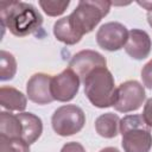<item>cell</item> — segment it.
I'll return each mask as SVG.
<instances>
[{
    "instance_id": "1",
    "label": "cell",
    "mask_w": 152,
    "mask_h": 152,
    "mask_svg": "<svg viewBox=\"0 0 152 152\" xmlns=\"http://www.w3.org/2000/svg\"><path fill=\"white\" fill-rule=\"evenodd\" d=\"M2 28H8L17 37H26L37 32L43 25V17L31 4L24 1L2 2L0 5Z\"/></svg>"
},
{
    "instance_id": "2",
    "label": "cell",
    "mask_w": 152,
    "mask_h": 152,
    "mask_svg": "<svg viewBox=\"0 0 152 152\" xmlns=\"http://www.w3.org/2000/svg\"><path fill=\"white\" fill-rule=\"evenodd\" d=\"M84 94L89 102L97 108L114 106L116 100V87L112 72L107 66L93 70L84 80Z\"/></svg>"
},
{
    "instance_id": "3",
    "label": "cell",
    "mask_w": 152,
    "mask_h": 152,
    "mask_svg": "<svg viewBox=\"0 0 152 152\" xmlns=\"http://www.w3.org/2000/svg\"><path fill=\"white\" fill-rule=\"evenodd\" d=\"M112 2L104 0H81L68 15L72 30L81 38L90 33L110 10Z\"/></svg>"
},
{
    "instance_id": "4",
    "label": "cell",
    "mask_w": 152,
    "mask_h": 152,
    "mask_svg": "<svg viewBox=\"0 0 152 152\" xmlns=\"http://www.w3.org/2000/svg\"><path fill=\"white\" fill-rule=\"evenodd\" d=\"M119 131L122 135L121 145L125 152H150L152 133L141 115L131 114L120 120Z\"/></svg>"
},
{
    "instance_id": "5",
    "label": "cell",
    "mask_w": 152,
    "mask_h": 152,
    "mask_svg": "<svg viewBox=\"0 0 152 152\" xmlns=\"http://www.w3.org/2000/svg\"><path fill=\"white\" fill-rule=\"evenodd\" d=\"M86 124L84 112L76 104H64L58 107L51 118V125L61 137H69L78 133Z\"/></svg>"
},
{
    "instance_id": "6",
    "label": "cell",
    "mask_w": 152,
    "mask_h": 152,
    "mask_svg": "<svg viewBox=\"0 0 152 152\" xmlns=\"http://www.w3.org/2000/svg\"><path fill=\"white\" fill-rule=\"evenodd\" d=\"M145 99L144 86L135 80H129L116 88V100L113 107L120 113L134 112L142 106Z\"/></svg>"
},
{
    "instance_id": "7",
    "label": "cell",
    "mask_w": 152,
    "mask_h": 152,
    "mask_svg": "<svg viewBox=\"0 0 152 152\" xmlns=\"http://www.w3.org/2000/svg\"><path fill=\"white\" fill-rule=\"evenodd\" d=\"M128 39V31L125 25L118 21H109L100 26L96 32L97 45L106 51H118L125 48Z\"/></svg>"
},
{
    "instance_id": "8",
    "label": "cell",
    "mask_w": 152,
    "mask_h": 152,
    "mask_svg": "<svg viewBox=\"0 0 152 152\" xmlns=\"http://www.w3.org/2000/svg\"><path fill=\"white\" fill-rule=\"evenodd\" d=\"M80 84V77L70 68H66L62 72L52 77L51 95L56 101L69 102L77 95Z\"/></svg>"
},
{
    "instance_id": "9",
    "label": "cell",
    "mask_w": 152,
    "mask_h": 152,
    "mask_svg": "<svg viewBox=\"0 0 152 152\" xmlns=\"http://www.w3.org/2000/svg\"><path fill=\"white\" fill-rule=\"evenodd\" d=\"M101 66H107V61L100 52L95 50L78 51L69 62V68L80 77L82 82L93 70Z\"/></svg>"
},
{
    "instance_id": "10",
    "label": "cell",
    "mask_w": 152,
    "mask_h": 152,
    "mask_svg": "<svg viewBox=\"0 0 152 152\" xmlns=\"http://www.w3.org/2000/svg\"><path fill=\"white\" fill-rule=\"evenodd\" d=\"M51 80L52 77L44 72L32 75L26 84L28 100L37 104H48L55 101L51 95Z\"/></svg>"
},
{
    "instance_id": "11",
    "label": "cell",
    "mask_w": 152,
    "mask_h": 152,
    "mask_svg": "<svg viewBox=\"0 0 152 152\" xmlns=\"http://www.w3.org/2000/svg\"><path fill=\"white\" fill-rule=\"evenodd\" d=\"M152 48V42L148 33L140 28H133L128 32V39L125 45L126 53L137 61L146 58Z\"/></svg>"
},
{
    "instance_id": "12",
    "label": "cell",
    "mask_w": 152,
    "mask_h": 152,
    "mask_svg": "<svg viewBox=\"0 0 152 152\" xmlns=\"http://www.w3.org/2000/svg\"><path fill=\"white\" fill-rule=\"evenodd\" d=\"M21 124V140L28 145L38 140L43 133V122L39 116L33 113L21 112L17 114Z\"/></svg>"
},
{
    "instance_id": "13",
    "label": "cell",
    "mask_w": 152,
    "mask_h": 152,
    "mask_svg": "<svg viewBox=\"0 0 152 152\" xmlns=\"http://www.w3.org/2000/svg\"><path fill=\"white\" fill-rule=\"evenodd\" d=\"M0 104L10 112H24L27 104L26 96L13 87L0 88Z\"/></svg>"
},
{
    "instance_id": "14",
    "label": "cell",
    "mask_w": 152,
    "mask_h": 152,
    "mask_svg": "<svg viewBox=\"0 0 152 152\" xmlns=\"http://www.w3.org/2000/svg\"><path fill=\"white\" fill-rule=\"evenodd\" d=\"M120 118L118 114L114 113H104L101 114L95 120V129L99 135L112 139L115 138L119 134V125H120Z\"/></svg>"
},
{
    "instance_id": "15",
    "label": "cell",
    "mask_w": 152,
    "mask_h": 152,
    "mask_svg": "<svg viewBox=\"0 0 152 152\" xmlns=\"http://www.w3.org/2000/svg\"><path fill=\"white\" fill-rule=\"evenodd\" d=\"M53 34L57 40L62 42L65 45H75L77 44L82 38L77 36V33L72 30L68 15L58 19L53 25Z\"/></svg>"
},
{
    "instance_id": "16",
    "label": "cell",
    "mask_w": 152,
    "mask_h": 152,
    "mask_svg": "<svg viewBox=\"0 0 152 152\" xmlns=\"http://www.w3.org/2000/svg\"><path fill=\"white\" fill-rule=\"evenodd\" d=\"M0 135L21 139V124L17 114L11 112L0 113Z\"/></svg>"
},
{
    "instance_id": "17",
    "label": "cell",
    "mask_w": 152,
    "mask_h": 152,
    "mask_svg": "<svg viewBox=\"0 0 152 152\" xmlns=\"http://www.w3.org/2000/svg\"><path fill=\"white\" fill-rule=\"evenodd\" d=\"M17 72V61L12 53L1 50L0 53V80L2 82L10 81Z\"/></svg>"
},
{
    "instance_id": "18",
    "label": "cell",
    "mask_w": 152,
    "mask_h": 152,
    "mask_svg": "<svg viewBox=\"0 0 152 152\" xmlns=\"http://www.w3.org/2000/svg\"><path fill=\"white\" fill-rule=\"evenodd\" d=\"M0 152H30V145L18 138L0 135Z\"/></svg>"
},
{
    "instance_id": "19",
    "label": "cell",
    "mask_w": 152,
    "mask_h": 152,
    "mask_svg": "<svg viewBox=\"0 0 152 152\" xmlns=\"http://www.w3.org/2000/svg\"><path fill=\"white\" fill-rule=\"evenodd\" d=\"M39 6L49 17H58L65 12L70 1H53V0H40Z\"/></svg>"
},
{
    "instance_id": "20",
    "label": "cell",
    "mask_w": 152,
    "mask_h": 152,
    "mask_svg": "<svg viewBox=\"0 0 152 152\" xmlns=\"http://www.w3.org/2000/svg\"><path fill=\"white\" fill-rule=\"evenodd\" d=\"M141 78L142 83L146 88L152 90V59L148 61L141 69Z\"/></svg>"
},
{
    "instance_id": "21",
    "label": "cell",
    "mask_w": 152,
    "mask_h": 152,
    "mask_svg": "<svg viewBox=\"0 0 152 152\" xmlns=\"http://www.w3.org/2000/svg\"><path fill=\"white\" fill-rule=\"evenodd\" d=\"M145 124L152 128V97L148 99L144 106V109H142V114H141Z\"/></svg>"
},
{
    "instance_id": "22",
    "label": "cell",
    "mask_w": 152,
    "mask_h": 152,
    "mask_svg": "<svg viewBox=\"0 0 152 152\" xmlns=\"http://www.w3.org/2000/svg\"><path fill=\"white\" fill-rule=\"evenodd\" d=\"M61 152H86V150L80 142L70 141L63 145V147L61 148Z\"/></svg>"
},
{
    "instance_id": "23",
    "label": "cell",
    "mask_w": 152,
    "mask_h": 152,
    "mask_svg": "<svg viewBox=\"0 0 152 152\" xmlns=\"http://www.w3.org/2000/svg\"><path fill=\"white\" fill-rule=\"evenodd\" d=\"M137 4L139 6H141V7H144L145 10H147L148 13L152 12V1H138Z\"/></svg>"
},
{
    "instance_id": "24",
    "label": "cell",
    "mask_w": 152,
    "mask_h": 152,
    "mask_svg": "<svg viewBox=\"0 0 152 152\" xmlns=\"http://www.w3.org/2000/svg\"><path fill=\"white\" fill-rule=\"evenodd\" d=\"M100 152H120V151L118 148H115V147H104Z\"/></svg>"
},
{
    "instance_id": "25",
    "label": "cell",
    "mask_w": 152,
    "mask_h": 152,
    "mask_svg": "<svg viewBox=\"0 0 152 152\" xmlns=\"http://www.w3.org/2000/svg\"><path fill=\"white\" fill-rule=\"evenodd\" d=\"M147 21H148L150 26L152 27V13H148V14H147Z\"/></svg>"
}]
</instances>
